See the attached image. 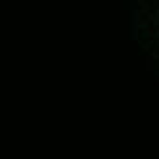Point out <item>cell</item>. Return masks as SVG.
<instances>
[{
	"instance_id": "1",
	"label": "cell",
	"mask_w": 159,
	"mask_h": 159,
	"mask_svg": "<svg viewBox=\"0 0 159 159\" xmlns=\"http://www.w3.org/2000/svg\"><path fill=\"white\" fill-rule=\"evenodd\" d=\"M130 37L146 60L159 50V0H129Z\"/></svg>"
},
{
	"instance_id": "2",
	"label": "cell",
	"mask_w": 159,
	"mask_h": 159,
	"mask_svg": "<svg viewBox=\"0 0 159 159\" xmlns=\"http://www.w3.org/2000/svg\"><path fill=\"white\" fill-rule=\"evenodd\" d=\"M146 63H148V69L153 73V77L157 79V83H159V50L152 56L150 60H146Z\"/></svg>"
}]
</instances>
